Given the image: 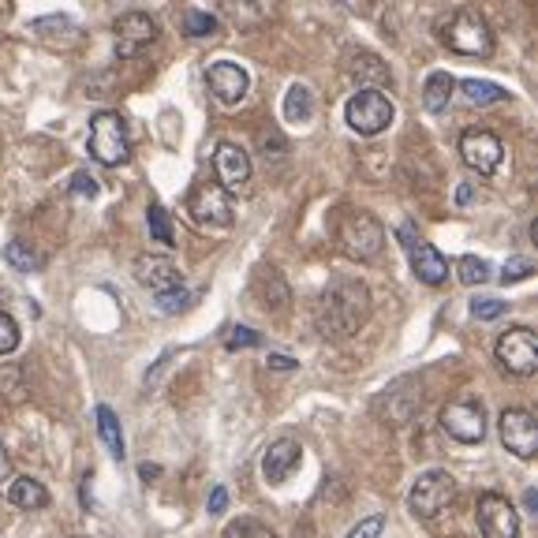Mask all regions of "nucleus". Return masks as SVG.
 <instances>
[{
  "label": "nucleus",
  "mask_w": 538,
  "mask_h": 538,
  "mask_svg": "<svg viewBox=\"0 0 538 538\" xmlns=\"http://www.w3.org/2000/svg\"><path fill=\"white\" fill-rule=\"evenodd\" d=\"M441 430L460 445H479L486 438V408L475 393H460L441 408Z\"/></svg>",
  "instance_id": "0eeeda50"
},
{
  "label": "nucleus",
  "mask_w": 538,
  "mask_h": 538,
  "mask_svg": "<svg viewBox=\"0 0 538 538\" xmlns=\"http://www.w3.org/2000/svg\"><path fill=\"white\" fill-rule=\"evenodd\" d=\"M225 538H277V535L266 524H258V520H232L225 527Z\"/></svg>",
  "instance_id": "c85d7f7f"
},
{
  "label": "nucleus",
  "mask_w": 538,
  "mask_h": 538,
  "mask_svg": "<svg viewBox=\"0 0 538 538\" xmlns=\"http://www.w3.org/2000/svg\"><path fill=\"white\" fill-rule=\"evenodd\" d=\"M370 318V288L355 277H337L314 307V326L326 340H344L359 333Z\"/></svg>",
  "instance_id": "f257e3e1"
},
{
  "label": "nucleus",
  "mask_w": 538,
  "mask_h": 538,
  "mask_svg": "<svg viewBox=\"0 0 538 538\" xmlns=\"http://www.w3.org/2000/svg\"><path fill=\"white\" fill-rule=\"evenodd\" d=\"M397 240L404 247V255L411 262V273L419 277L423 284H445L449 281V258L441 255L434 243H426L415 225H400L397 228Z\"/></svg>",
  "instance_id": "6e6552de"
},
{
  "label": "nucleus",
  "mask_w": 538,
  "mask_h": 538,
  "mask_svg": "<svg viewBox=\"0 0 538 538\" xmlns=\"http://www.w3.org/2000/svg\"><path fill=\"white\" fill-rule=\"evenodd\" d=\"M94 419H98V434L101 441L109 445V453L116 456V460H124V430H120V419H116V411L109 408V404H98V411H94Z\"/></svg>",
  "instance_id": "4be33fe9"
},
{
  "label": "nucleus",
  "mask_w": 538,
  "mask_h": 538,
  "mask_svg": "<svg viewBox=\"0 0 538 538\" xmlns=\"http://www.w3.org/2000/svg\"><path fill=\"white\" fill-rule=\"evenodd\" d=\"M86 146H90V157L105 165V169H116V165H124L131 157V142H128V128H124V120L120 113H94L90 120V131H86Z\"/></svg>",
  "instance_id": "20e7f679"
},
{
  "label": "nucleus",
  "mask_w": 538,
  "mask_h": 538,
  "mask_svg": "<svg viewBox=\"0 0 538 538\" xmlns=\"http://www.w3.org/2000/svg\"><path fill=\"white\" fill-rule=\"evenodd\" d=\"M438 38L441 45H449L460 57H490L494 53V30L482 15L456 8V12L438 19Z\"/></svg>",
  "instance_id": "f03ea898"
},
{
  "label": "nucleus",
  "mask_w": 538,
  "mask_h": 538,
  "mask_svg": "<svg viewBox=\"0 0 538 538\" xmlns=\"http://www.w3.org/2000/svg\"><path fill=\"white\" fill-rule=\"evenodd\" d=\"M113 34H116V53L120 57H135L142 45H150L157 38V23L146 12H124L116 15Z\"/></svg>",
  "instance_id": "2eb2a0df"
},
{
  "label": "nucleus",
  "mask_w": 538,
  "mask_h": 538,
  "mask_svg": "<svg viewBox=\"0 0 538 538\" xmlns=\"http://www.w3.org/2000/svg\"><path fill=\"white\" fill-rule=\"evenodd\" d=\"M456 277H460V284H468V288L486 284L490 281V262H482V258H475V255H464L460 262H456Z\"/></svg>",
  "instance_id": "bb28decb"
},
{
  "label": "nucleus",
  "mask_w": 538,
  "mask_h": 538,
  "mask_svg": "<svg viewBox=\"0 0 538 538\" xmlns=\"http://www.w3.org/2000/svg\"><path fill=\"white\" fill-rule=\"evenodd\" d=\"M352 75L355 79H370V83H385V79H389V68H385L382 57H374V53H355Z\"/></svg>",
  "instance_id": "a878e982"
},
{
  "label": "nucleus",
  "mask_w": 538,
  "mask_h": 538,
  "mask_svg": "<svg viewBox=\"0 0 538 538\" xmlns=\"http://www.w3.org/2000/svg\"><path fill=\"white\" fill-rule=\"evenodd\" d=\"M8 501H12L15 509L42 512L45 505H49V490H45L38 479H30V475H19V479L8 486Z\"/></svg>",
  "instance_id": "aec40b11"
},
{
  "label": "nucleus",
  "mask_w": 538,
  "mask_h": 538,
  "mask_svg": "<svg viewBox=\"0 0 538 538\" xmlns=\"http://www.w3.org/2000/svg\"><path fill=\"white\" fill-rule=\"evenodd\" d=\"M139 475H142V479H154V475H161V468H150V464H142Z\"/></svg>",
  "instance_id": "ea45409f"
},
{
  "label": "nucleus",
  "mask_w": 538,
  "mask_h": 538,
  "mask_svg": "<svg viewBox=\"0 0 538 538\" xmlns=\"http://www.w3.org/2000/svg\"><path fill=\"white\" fill-rule=\"evenodd\" d=\"M475 520H479L482 538H520V512L509 497L494 490L475 501Z\"/></svg>",
  "instance_id": "9b49d317"
},
{
  "label": "nucleus",
  "mask_w": 538,
  "mask_h": 538,
  "mask_svg": "<svg viewBox=\"0 0 538 538\" xmlns=\"http://www.w3.org/2000/svg\"><path fill=\"white\" fill-rule=\"evenodd\" d=\"M180 30L187 38H210V34H217V15L199 12V8H184L180 12Z\"/></svg>",
  "instance_id": "393cba45"
},
{
  "label": "nucleus",
  "mask_w": 538,
  "mask_h": 538,
  "mask_svg": "<svg viewBox=\"0 0 538 538\" xmlns=\"http://www.w3.org/2000/svg\"><path fill=\"white\" fill-rule=\"evenodd\" d=\"M146 225H150V236L157 243H172V225H169V213L161 202H150V210H146Z\"/></svg>",
  "instance_id": "cd10ccee"
},
{
  "label": "nucleus",
  "mask_w": 538,
  "mask_h": 538,
  "mask_svg": "<svg viewBox=\"0 0 538 538\" xmlns=\"http://www.w3.org/2000/svg\"><path fill=\"white\" fill-rule=\"evenodd\" d=\"M456 202H460V206H464V202H471V187H468V184L456 191Z\"/></svg>",
  "instance_id": "58836bf2"
},
{
  "label": "nucleus",
  "mask_w": 538,
  "mask_h": 538,
  "mask_svg": "<svg viewBox=\"0 0 538 538\" xmlns=\"http://www.w3.org/2000/svg\"><path fill=\"white\" fill-rule=\"evenodd\" d=\"M453 501H456V479L449 475V471L430 468L415 479V486H411L408 509L415 520H438Z\"/></svg>",
  "instance_id": "39448f33"
},
{
  "label": "nucleus",
  "mask_w": 538,
  "mask_h": 538,
  "mask_svg": "<svg viewBox=\"0 0 538 538\" xmlns=\"http://www.w3.org/2000/svg\"><path fill=\"white\" fill-rule=\"evenodd\" d=\"M382 516H367V520H359V524L348 531V538H378L382 535Z\"/></svg>",
  "instance_id": "c9c22d12"
},
{
  "label": "nucleus",
  "mask_w": 538,
  "mask_h": 538,
  "mask_svg": "<svg viewBox=\"0 0 538 538\" xmlns=\"http://www.w3.org/2000/svg\"><path fill=\"white\" fill-rule=\"evenodd\" d=\"M191 292L187 288H172V292H161L157 296V311L161 314H176V311H184V307H191Z\"/></svg>",
  "instance_id": "7c9ffc66"
},
{
  "label": "nucleus",
  "mask_w": 538,
  "mask_h": 538,
  "mask_svg": "<svg viewBox=\"0 0 538 538\" xmlns=\"http://www.w3.org/2000/svg\"><path fill=\"white\" fill-rule=\"evenodd\" d=\"M505 311H509V303H501V299H475L471 303V318H479V322H494Z\"/></svg>",
  "instance_id": "473e14b6"
},
{
  "label": "nucleus",
  "mask_w": 538,
  "mask_h": 538,
  "mask_svg": "<svg viewBox=\"0 0 538 538\" xmlns=\"http://www.w3.org/2000/svg\"><path fill=\"white\" fill-rule=\"evenodd\" d=\"M187 213L191 221L202 228H228L232 225V195H228L221 184H195L191 195H187Z\"/></svg>",
  "instance_id": "9d476101"
},
{
  "label": "nucleus",
  "mask_w": 538,
  "mask_h": 538,
  "mask_svg": "<svg viewBox=\"0 0 538 538\" xmlns=\"http://www.w3.org/2000/svg\"><path fill=\"white\" fill-rule=\"evenodd\" d=\"M71 195H79V199H94V195H98V180H94L90 172H75V176H71Z\"/></svg>",
  "instance_id": "72a5a7b5"
},
{
  "label": "nucleus",
  "mask_w": 538,
  "mask_h": 538,
  "mask_svg": "<svg viewBox=\"0 0 538 538\" xmlns=\"http://www.w3.org/2000/svg\"><path fill=\"white\" fill-rule=\"evenodd\" d=\"M79 538H83V535H79Z\"/></svg>",
  "instance_id": "79ce46f5"
},
{
  "label": "nucleus",
  "mask_w": 538,
  "mask_h": 538,
  "mask_svg": "<svg viewBox=\"0 0 538 538\" xmlns=\"http://www.w3.org/2000/svg\"><path fill=\"white\" fill-rule=\"evenodd\" d=\"M213 172H217V184L232 195V191H240L251 180V157H247V150H243L240 142L221 139L213 146Z\"/></svg>",
  "instance_id": "4468645a"
},
{
  "label": "nucleus",
  "mask_w": 538,
  "mask_h": 538,
  "mask_svg": "<svg viewBox=\"0 0 538 538\" xmlns=\"http://www.w3.org/2000/svg\"><path fill=\"white\" fill-rule=\"evenodd\" d=\"M266 363H269V370H296L299 367L292 355H269Z\"/></svg>",
  "instance_id": "4c0bfd02"
},
{
  "label": "nucleus",
  "mask_w": 538,
  "mask_h": 538,
  "mask_svg": "<svg viewBox=\"0 0 538 538\" xmlns=\"http://www.w3.org/2000/svg\"><path fill=\"white\" fill-rule=\"evenodd\" d=\"M135 281L142 288H150L154 296L161 292H172V288H184V277H180V266L165 255H139L135 258Z\"/></svg>",
  "instance_id": "f3484780"
},
{
  "label": "nucleus",
  "mask_w": 538,
  "mask_h": 538,
  "mask_svg": "<svg viewBox=\"0 0 538 538\" xmlns=\"http://www.w3.org/2000/svg\"><path fill=\"white\" fill-rule=\"evenodd\" d=\"M337 243H340V251L352 258V262H374L385 247V228L374 213L352 210L337 225Z\"/></svg>",
  "instance_id": "7ed1b4c3"
},
{
  "label": "nucleus",
  "mask_w": 538,
  "mask_h": 538,
  "mask_svg": "<svg viewBox=\"0 0 538 538\" xmlns=\"http://www.w3.org/2000/svg\"><path fill=\"white\" fill-rule=\"evenodd\" d=\"M228 509V490L225 486H213L210 494V512H225Z\"/></svg>",
  "instance_id": "e433bc0d"
},
{
  "label": "nucleus",
  "mask_w": 538,
  "mask_h": 538,
  "mask_svg": "<svg viewBox=\"0 0 538 538\" xmlns=\"http://www.w3.org/2000/svg\"><path fill=\"white\" fill-rule=\"evenodd\" d=\"M314 116V94H311V86H288V94H284V120L288 124H307Z\"/></svg>",
  "instance_id": "412c9836"
},
{
  "label": "nucleus",
  "mask_w": 538,
  "mask_h": 538,
  "mask_svg": "<svg viewBox=\"0 0 538 538\" xmlns=\"http://www.w3.org/2000/svg\"><path fill=\"white\" fill-rule=\"evenodd\" d=\"M497 430H501L505 449L516 453L520 460H535L538 456V423L527 408H505L501 419H497Z\"/></svg>",
  "instance_id": "f8f14e48"
},
{
  "label": "nucleus",
  "mask_w": 538,
  "mask_h": 538,
  "mask_svg": "<svg viewBox=\"0 0 538 538\" xmlns=\"http://www.w3.org/2000/svg\"><path fill=\"white\" fill-rule=\"evenodd\" d=\"M494 355L509 374H516V378H531V374L538 370V337L527 326H512L497 337Z\"/></svg>",
  "instance_id": "1a4fd4ad"
},
{
  "label": "nucleus",
  "mask_w": 538,
  "mask_h": 538,
  "mask_svg": "<svg viewBox=\"0 0 538 538\" xmlns=\"http://www.w3.org/2000/svg\"><path fill=\"white\" fill-rule=\"evenodd\" d=\"M460 94H464V101L475 105V109H482V105H497V101L509 98L505 86L486 83V79H464V83H460Z\"/></svg>",
  "instance_id": "5701e85b"
},
{
  "label": "nucleus",
  "mask_w": 538,
  "mask_h": 538,
  "mask_svg": "<svg viewBox=\"0 0 538 538\" xmlns=\"http://www.w3.org/2000/svg\"><path fill=\"white\" fill-rule=\"evenodd\" d=\"M19 322L8 311H0V355H12L19 348Z\"/></svg>",
  "instance_id": "c756f323"
},
{
  "label": "nucleus",
  "mask_w": 538,
  "mask_h": 538,
  "mask_svg": "<svg viewBox=\"0 0 538 538\" xmlns=\"http://www.w3.org/2000/svg\"><path fill=\"white\" fill-rule=\"evenodd\" d=\"M299 460H303V445L296 438H277L262 456V475H266V482L281 486L299 468Z\"/></svg>",
  "instance_id": "a211bd4d"
},
{
  "label": "nucleus",
  "mask_w": 538,
  "mask_h": 538,
  "mask_svg": "<svg viewBox=\"0 0 538 538\" xmlns=\"http://www.w3.org/2000/svg\"><path fill=\"white\" fill-rule=\"evenodd\" d=\"M393 116H397L393 101L385 98L382 90H374V86L359 90V94H352V98H348V105H344V120H348V128H352L355 135H363V139L382 135V131L393 124Z\"/></svg>",
  "instance_id": "423d86ee"
},
{
  "label": "nucleus",
  "mask_w": 538,
  "mask_h": 538,
  "mask_svg": "<svg viewBox=\"0 0 538 538\" xmlns=\"http://www.w3.org/2000/svg\"><path fill=\"white\" fill-rule=\"evenodd\" d=\"M460 157H464V165L471 172H479V176H494L501 169V157H505V146L497 139L494 131H479L471 128L460 135Z\"/></svg>",
  "instance_id": "ddd939ff"
},
{
  "label": "nucleus",
  "mask_w": 538,
  "mask_h": 538,
  "mask_svg": "<svg viewBox=\"0 0 538 538\" xmlns=\"http://www.w3.org/2000/svg\"><path fill=\"white\" fill-rule=\"evenodd\" d=\"M453 90H456V79L449 71H430L423 83V109L426 113H445L449 101H453Z\"/></svg>",
  "instance_id": "6ab92c4d"
},
{
  "label": "nucleus",
  "mask_w": 538,
  "mask_h": 538,
  "mask_svg": "<svg viewBox=\"0 0 538 538\" xmlns=\"http://www.w3.org/2000/svg\"><path fill=\"white\" fill-rule=\"evenodd\" d=\"M206 83H210V94L221 101V105H236V101H243L247 90H251V79H247V71H243L236 60H217V64H210Z\"/></svg>",
  "instance_id": "dca6fc26"
},
{
  "label": "nucleus",
  "mask_w": 538,
  "mask_h": 538,
  "mask_svg": "<svg viewBox=\"0 0 538 538\" xmlns=\"http://www.w3.org/2000/svg\"><path fill=\"white\" fill-rule=\"evenodd\" d=\"M535 273V262L531 258H509L505 269H501V284H516V281H527Z\"/></svg>",
  "instance_id": "2f4dec72"
},
{
  "label": "nucleus",
  "mask_w": 538,
  "mask_h": 538,
  "mask_svg": "<svg viewBox=\"0 0 538 538\" xmlns=\"http://www.w3.org/2000/svg\"><path fill=\"white\" fill-rule=\"evenodd\" d=\"M4 258H8V266L15 269V273H38V269L45 266V258L30 247L27 240H12L8 247H4Z\"/></svg>",
  "instance_id": "b1692460"
},
{
  "label": "nucleus",
  "mask_w": 538,
  "mask_h": 538,
  "mask_svg": "<svg viewBox=\"0 0 538 538\" xmlns=\"http://www.w3.org/2000/svg\"><path fill=\"white\" fill-rule=\"evenodd\" d=\"M0 19H4V12H0Z\"/></svg>",
  "instance_id": "a19ab883"
},
{
  "label": "nucleus",
  "mask_w": 538,
  "mask_h": 538,
  "mask_svg": "<svg viewBox=\"0 0 538 538\" xmlns=\"http://www.w3.org/2000/svg\"><path fill=\"white\" fill-rule=\"evenodd\" d=\"M255 344H262V337L247 326H236L232 329V337H228V348H232V352H236V348H255Z\"/></svg>",
  "instance_id": "f704fd0d"
}]
</instances>
